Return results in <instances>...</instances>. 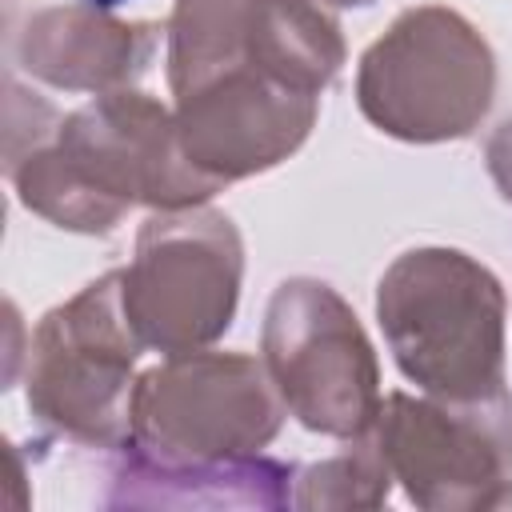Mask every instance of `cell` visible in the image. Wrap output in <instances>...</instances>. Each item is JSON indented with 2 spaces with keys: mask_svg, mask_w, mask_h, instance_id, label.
<instances>
[{
  "mask_svg": "<svg viewBox=\"0 0 512 512\" xmlns=\"http://www.w3.org/2000/svg\"><path fill=\"white\" fill-rule=\"evenodd\" d=\"M80 4H88V8H96V12H116V8H124V4H132V0H80Z\"/></svg>",
  "mask_w": 512,
  "mask_h": 512,
  "instance_id": "7c38bea8",
  "label": "cell"
},
{
  "mask_svg": "<svg viewBox=\"0 0 512 512\" xmlns=\"http://www.w3.org/2000/svg\"><path fill=\"white\" fill-rule=\"evenodd\" d=\"M240 240L216 212L148 220L120 296L140 344L184 352L220 336L236 308Z\"/></svg>",
  "mask_w": 512,
  "mask_h": 512,
  "instance_id": "8992f818",
  "label": "cell"
},
{
  "mask_svg": "<svg viewBox=\"0 0 512 512\" xmlns=\"http://www.w3.org/2000/svg\"><path fill=\"white\" fill-rule=\"evenodd\" d=\"M20 200L60 228H112L132 200L192 204L216 192V176L184 156L164 108L136 92H112L60 120L52 144L8 160Z\"/></svg>",
  "mask_w": 512,
  "mask_h": 512,
  "instance_id": "7a4b0ae2",
  "label": "cell"
},
{
  "mask_svg": "<svg viewBox=\"0 0 512 512\" xmlns=\"http://www.w3.org/2000/svg\"><path fill=\"white\" fill-rule=\"evenodd\" d=\"M328 4H368V0H328Z\"/></svg>",
  "mask_w": 512,
  "mask_h": 512,
  "instance_id": "4fadbf2b",
  "label": "cell"
},
{
  "mask_svg": "<svg viewBox=\"0 0 512 512\" xmlns=\"http://www.w3.org/2000/svg\"><path fill=\"white\" fill-rule=\"evenodd\" d=\"M156 44L152 24H112L104 12L48 8L28 20L20 56L24 68L60 88H104L144 72Z\"/></svg>",
  "mask_w": 512,
  "mask_h": 512,
  "instance_id": "30bf717a",
  "label": "cell"
},
{
  "mask_svg": "<svg viewBox=\"0 0 512 512\" xmlns=\"http://www.w3.org/2000/svg\"><path fill=\"white\" fill-rule=\"evenodd\" d=\"M376 308L408 380L452 404L504 396V296L480 264L444 248L408 252L380 280Z\"/></svg>",
  "mask_w": 512,
  "mask_h": 512,
  "instance_id": "3957f363",
  "label": "cell"
},
{
  "mask_svg": "<svg viewBox=\"0 0 512 512\" xmlns=\"http://www.w3.org/2000/svg\"><path fill=\"white\" fill-rule=\"evenodd\" d=\"M492 172H496V180L504 184V196L512 200V120L496 132V140H492Z\"/></svg>",
  "mask_w": 512,
  "mask_h": 512,
  "instance_id": "8fae6325",
  "label": "cell"
},
{
  "mask_svg": "<svg viewBox=\"0 0 512 512\" xmlns=\"http://www.w3.org/2000/svg\"><path fill=\"white\" fill-rule=\"evenodd\" d=\"M492 100V56L448 8H412L360 64V108L404 140L464 136Z\"/></svg>",
  "mask_w": 512,
  "mask_h": 512,
  "instance_id": "277c9868",
  "label": "cell"
},
{
  "mask_svg": "<svg viewBox=\"0 0 512 512\" xmlns=\"http://www.w3.org/2000/svg\"><path fill=\"white\" fill-rule=\"evenodd\" d=\"M272 404L256 360L180 356L132 388V444L156 460H232L272 440Z\"/></svg>",
  "mask_w": 512,
  "mask_h": 512,
  "instance_id": "ba28073f",
  "label": "cell"
},
{
  "mask_svg": "<svg viewBox=\"0 0 512 512\" xmlns=\"http://www.w3.org/2000/svg\"><path fill=\"white\" fill-rule=\"evenodd\" d=\"M340 56L336 24L308 0H176L168 76L184 156L216 180L276 164L308 136Z\"/></svg>",
  "mask_w": 512,
  "mask_h": 512,
  "instance_id": "6da1fadb",
  "label": "cell"
},
{
  "mask_svg": "<svg viewBox=\"0 0 512 512\" xmlns=\"http://www.w3.org/2000/svg\"><path fill=\"white\" fill-rule=\"evenodd\" d=\"M264 352L284 404L300 424L332 436H364L380 416L376 368L356 316L328 284H280L268 308Z\"/></svg>",
  "mask_w": 512,
  "mask_h": 512,
  "instance_id": "52a82bcc",
  "label": "cell"
},
{
  "mask_svg": "<svg viewBox=\"0 0 512 512\" xmlns=\"http://www.w3.org/2000/svg\"><path fill=\"white\" fill-rule=\"evenodd\" d=\"M140 348L124 312L120 272H112L36 328L28 348V408L76 440L124 444L132 436L128 368Z\"/></svg>",
  "mask_w": 512,
  "mask_h": 512,
  "instance_id": "5b68a950",
  "label": "cell"
},
{
  "mask_svg": "<svg viewBox=\"0 0 512 512\" xmlns=\"http://www.w3.org/2000/svg\"><path fill=\"white\" fill-rule=\"evenodd\" d=\"M380 456L404 480L420 508L492 504L488 488L512 468V400L508 392L484 404H424L388 396L380 408Z\"/></svg>",
  "mask_w": 512,
  "mask_h": 512,
  "instance_id": "9c48e42d",
  "label": "cell"
}]
</instances>
